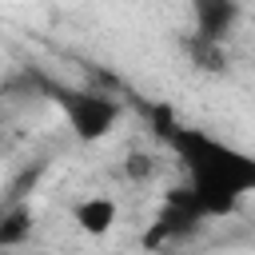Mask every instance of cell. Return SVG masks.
Returning a JSON list of instances; mask_svg holds the SVG:
<instances>
[{
  "mask_svg": "<svg viewBox=\"0 0 255 255\" xmlns=\"http://www.w3.org/2000/svg\"><path fill=\"white\" fill-rule=\"evenodd\" d=\"M68 215H72V223H76L80 235H88V239H104V235L116 227L120 207H116V199H108V195H84L80 203H72Z\"/></svg>",
  "mask_w": 255,
  "mask_h": 255,
  "instance_id": "4",
  "label": "cell"
},
{
  "mask_svg": "<svg viewBox=\"0 0 255 255\" xmlns=\"http://www.w3.org/2000/svg\"><path fill=\"white\" fill-rule=\"evenodd\" d=\"M191 16H195V28L207 40H219V36H227L235 28L239 0H191Z\"/></svg>",
  "mask_w": 255,
  "mask_h": 255,
  "instance_id": "5",
  "label": "cell"
},
{
  "mask_svg": "<svg viewBox=\"0 0 255 255\" xmlns=\"http://www.w3.org/2000/svg\"><path fill=\"white\" fill-rule=\"evenodd\" d=\"M167 143L179 155L187 191L207 219L231 215L247 195H255V155H247L243 147L183 124L167 128Z\"/></svg>",
  "mask_w": 255,
  "mask_h": 255,
  "instance_id": "1",
  "label": "cell"
},
{
  "mask_svg": "<svg viewBox=\"0 0 255 255\" xmlns=\"http://www.w3.org/2000/svg\"><path fill=\"white\" fill-rule=\"evenodd\" d=\"M203 219H207V215L199 211V203L191 199V191H187V187H175V191L163 199V207L155 211L151 227L143 231V247L155 251V247H163V243L187 235V231H191L195 223H203Z\"/></svg>",
  "mask_w": 255,
  "mask_h": 255,
  "instance_id": "3",
  "label": "cell"
},
{
  "mask_svg": "<svg viewBox=\"0 0 255 255\" xmlns=\"http://www.w3.org/2000/svg\"><path fill=\"white\" fill-rule=\"evenodd\" d=\"M56 108L64 112L72 135L80 143H96V139H108L116 120H120V104L100 96V92H80V88H60L56 92Z\"/></svg>",
  "mask_w": 255,
  "mask_h": 255,
  "instance_id": "2",
  "label": "cell"
},
{
  "mask_svg": "<svg viewBox=\"0 0 255 255\" xmlns=\"http://www.w3.org/2000/svg\"><path fill=\"white\" fill-rule=\"evenodd\" d=\"M28 235H32V211L24 203L20 207H8L0 215V247H20Z\"/></svg>",
  "mask_w": 255,
  "mask_h": 255,
  "instance_id": "6",
  "label": "cell"
}]
</instances>
